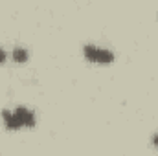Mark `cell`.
Returning <instances> with one entry per match:
<instances>
[{
  "instance_id": "6da1fadb",
  "label": "cell",
  "mask_w": 158,
  "mask_h": 156,
  "mask_svg": "<svg viewBox=\"0 0 158 156\" xmlns=\"http://www.w3.org/2000/svg\"><path fill=\"white\" fill-rule=\"evenodd\" d=\"M83 53L92 63H103V64H107V63H112L114 61V53L112 51H109L105 48H99L96 44H86L83 48Z\"/></svg>"
},
{
  "instance_id": "7a4b0ae2",
  "label": "cell",
  "mask_w": 158,
  "mask_h": 156,
  "mask_svg": "<svg viewBox=\"0 0 158 156\" xmlns=\"http://www.w3.org/2000/svg\"><path fill=\"white\" fill-rule=\"evenodd\" d=\"M13 114L19 117V121L22 123V127H33V125H35V116H33V112H31L30 109H26V107H17Z\"/></svg>"
},
{
  "instance_id": "3957f363",
  "label": "cell",
  "mask_w": 158,
  "mask_h": 156,
  "mask_svg": "<svg viewBox=\"0 0 158 156\" xmlns=\"http://www.w3.org/2000/svg\"><path fill=\"white\" fill-rule=\"evenodd\" d=\"M2 117H4L6 127H7V129H11V130H17V129H20V127H22V123L19 121V117L15 116L13 112H9V110H4V112H2Z\"/></svg>"
},
{
  "instance_id": "277c9868",
  "label": "cell",
  "mask_w": 158,
  "mask_h": 156,
  "mask_svg": "<svg viewBox=\"0 0 158 156\" xmlns=\"http://www.w3.org/2000/svg\"><path fill=\"white\" fill-rule=\"evenodd\" d=\"M13 61H15V63H26V61H28V51H26V48L17 46V48L13 50Z\"/></svg>"
},
{
  "instance_id": "5b68a950",
  "label": "cell",
  "mask_w": 158,
  "mask_h": 156,
  "mask_svg": "<svg viewBox=\"0 0 158 156\" xmlns=\"http://www.w3.org/2000/svg\"><path fill=\"white\" fill-rule=\"evenodd\" d=\"M6 57H7L6 50H4V48H0V63H4V61H6Z\"/></svg>"
},
{
  "instance_id": "8992f818",
  "label": "cell",
  "mask_w": 158,
  "mask_h": 156,
  "mask_svg": "<svg viewBox=\"0 0 158 156\" xmlns=\"http://www.w3.org/2000/svg\"><path fill=\"white\" fill-rule=\"evenodd\" d=\"M153 143H155V145L158 147V132L155 134V136H153Z\"/></svg>"
}]
</instances>
